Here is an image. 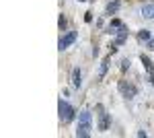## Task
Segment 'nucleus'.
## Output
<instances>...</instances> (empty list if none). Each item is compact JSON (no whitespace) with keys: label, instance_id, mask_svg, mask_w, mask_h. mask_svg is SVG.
Returning a JSON list of instances; mask_svg holds the SVG:
<instances>
[{"label":"nucleus","instance_id":"nucleus-1","mask_svg":"<svg viewBox=\"0 0 154 138\" xmlns=\"http://www.w3.org/2000/svg\"><path fill=\"white\" fill-rule=\"evenodd\" d=\"M91 120H93V114L88 109H82L78 114V130H76V136L78 138H88L91 136Z\"/></svg>","mask_w":154,"mask_h":138},{"label":"nucleus","instance_id":"nucleus-2","mask_svg":"<svg viewBox=\"0 0 154 138\" xmlns=\"http://www.w3.org/2000/svg\"><path fill=\"white\" fill-rule=\"evenodd\" d=\"M58 111H60V122H62V124H70L72 120H74V115H76L74 107H72L68 101H64V99L58 101Z\"/></svg>","mask_w":154,"mask_h":138},{"label":"nucleus","instance_id":"nucleus-3","mask_svg":"<svg viewBox=\"0 0 154 138\" xmlns=\"http://www.w3.org/2000/svg\"><path fill=\"white\" fill-rule=\"evenodd\" d=\"M117 89H119V93L128 99V101H131V99H136V95H138V89L131 85V82H125V81H119V85H117Z\"/></svg>","mask_w":154,"mask_h":138},{"label":"nucleus","instance_id":"nucleus-4","mask_svg":"<svg viewBox=\"0 0 154 138\" xmlns=\"http://www.w3.org/2000/svg\"><path fill=\"white\" fill-rule=\"evenodd\" d=\"M76 37H78V33H76V31H68V33H66V35H64V37H62V39L58 41V50L62 52V50L70 47L72 43L76 41Z\"/></svg>","mask_w":154,"mask_h":138},{"label":"nucleus","instance_id":"nucleus-5","mask_svg":"<svg viewBox=\"0 0 154 138\" xmlns=\"http://www.w3.org/2000/svg\"><path fill=\"white\" fill-rule=\"evenodd\" d=\"M99 114H101V117H99V130H101V132H107L109 126H111V115L107 114L105 109H101Z\"/></svg>","mask_w":154,"mask_h":138},{"label":"nucleus","instance_id":"nucleus-6","mask_svg":"<svg viewBox=\"0 0 154 138\" xmlns=\"http://www.w3.org/2000/svg\"><path fill=\"white\" fill-rule=\"evenodd\" d=\"M128 35H130L128 27H125V25H121V29H119L117 35H115V46H123V43L128 41Z\"/></svg>","mask_w":154,"mask_h":138},{"label":"nucleus","instance_id":"nucleus-7","mask_svg":"<svg viewBox=\"0 0 154 138\" xmlns=\"http://www.w3.org/2000/svg\"><path fill=\"white\" fill-rule=\"evenodd\" d=\"M72 85H74L76 89H80V87H82V72H80V68H74V70H72Z\"/></svg>","mask_w":154,"mask_h":138},{"label":"nucleus","instance_id":"nucleus-8","mask_svg":"<svg viewBox=\"0 0 154 138\" xmlns=\"http://www.w3.org/2000/svg\"><path fill=\"white\" fill-rule=\"evenodd\" d=\"M109 62H111V54H109V56H107L105 60L101 62V68H99V81H103V79L107 76V70H109Z\"/></svg>","mask_w":154,"mask_h":138},{"label":"nucleus","instance_id":"nucleus-9","mask_svg":"<svg viewBox=\"0 0 154 138\" xmlns=\"http://www.w3.org/2000/svg\"><path fill=\"white\" fill-rule=\"evenodd\" d=\"M121 25H123V23H121L119 19H113V21L109 23V27H107L105 33H109V35H117V31L121 29Z\"/></svg>","mask_w":154,"mask_h":138},{"label":"nucleus","instance_id":"nucleus-10","mask_svg":"<svg viewBox=\"0 0 154 138\" xmlns=\"http://www.w3.org/2000/svg\"><path fill=\"white\" fill-rule=\"evenodd\" d=\"M140 12H142V17H146V19H154V2H148V4H144Z\"/></svg>","mask_w":154,"mask_h":138},{"label":"nucleus","instance_id":"nucleus-11","mask_svg":"<svg viewBox=\"0 0 154 138\" xmlns=\"http://www.w3.org/2000/svg\"><path fill=\"white\" fill-rule=\"evenodd\" d=\"M119 6H121V4H119V0H111V2L105 6V14H109V17H111V14H115V12L119 11Z\"/></svg>","mask_w":154,"mask_h":138},{"label":"nucleus","instance_id":"nucleus-12","mask_svg":"<svg viewBox=\"0 0 154 138\" xmlns=\"http://www.w3.org/2000/svg\"><path fill=\"white\" fill-rule=\"evenodd\" d=\"M140 62L144 64V68H146L148 74H152V72H154V64H152V60H150L148 56H144V54H142V56H140Z\"/></svg>","mask_w":154,"mask_h":138},{"label":"nucleus","instance_id":"nucleus-13","mask_svg":"<svg viewBox=\"0 0 154 138\" xmlns=\"http://www.w3.org/2000/svg\"><path fill=\"white\" fill-rule=\"evenodd\" d=\"M138 39H140V41H150V39H152V37H150V31H148V29H142V31L138 33Z\"/></svg>","mask_w":154,"mask_h":138},{"label":"nucleus","instance_id":"nucleus-14","mask_svg":"<svg viewBox=\"0 0 154 138\" xmlns=\"http://www.w3.org/2000/svg\"><path fill=\"white\" fill-rule=\"evenodd\" d=\"M58 27L62 29V31H64V29L68 27V21H66V17H64V14H60V19H58Z\"/></svg>","mask_w":154,"mask_h":138},{"label":"nucleus","instance_id":"nucleus-15","mask_svg":"<svg viewBox=\"0 0 154 138\" xmlns=\"http://www.w3.org/2000/svg\"><path fill=\"white\" fill-rule=\"evenodd\" d=\"M130 64H131V62H130V58H125V60H121V70L125 72V70L130 68Z\"/></svg>","mask_w":154,"mask_h":138},{"label":"nucleus","instance_id":"nucleus-16","mask_svg":"<svg viewBox=\"0 0 154 138\" xmlns=\"http://www.w3.org/2000/svg\"><path fill=\"white\" fill-rule=\"evenodd\" d=\"M84 21L91 23V21H93V12H86V14H84Z\"/></svg>","mask_w":154,"mask_h":138},{"label":"nucleus","instance_id":"nucleus-17","mask_svg":"<svg viewBox=\"0 0 154 138\" xmlns=\"http://www.w3.org/2000/svg\"><path fill=\"white\" fill-rule=\"evenodd\" d=\"M148 43V50H154V39H150V41H146Z\"/></svg>","mask_w":154,"mask_h":138},{"label":"nucleus","instance_id":"nucleus-18","mask_svg":"<svg viewBox=\"0 0 154 138\" xmlns=\"http://www.w3.org/2000/svg\"><path fill=\"white\" fill-rule=\"evenodd\" d=\"M150 82H152V85H154V72H152V74H150Z\"/></svg>","mask_w":154,"mask_h":138},{"label":"nucleus","instance_id":"nucleus-19","mask_svg":"<svg viewBox=\"0 0 154 138\" xmlns=\"http://www.w3.org/2000/svg\"><path fill=\"white\" fill-rule=\"evenodd\" d=\"M78 2H93V0H78Z\"/></svg>","mask_w":154,"mask_h":138}]
</instances>
